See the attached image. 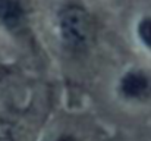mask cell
Wrapping results in <instances>:
<instances>
[{"mask_svg":"<svg viewBox=\"0 0 151 141\" xmlns=\"http://www.w3.org/2000/svg\"><path fill=\"white\" fill-rule=\"evenodd\" d=\"M116 97L126 104H144L151 100V69L145 66H129L114 81Z\"/></svg>","mask_w":151,"mask_h":141,"instance_id":"cell-3","label":"cell"},{"mask_svg":"<svg viewBox=\"0 0 151 141\" xmlns=\"http://www.w3.org/2000/svg\"><path fill=\"white\" fill-rule=\"evenodd\" d=\"M47 141H82V140L75 131L60 129V131H56L54 134H51Z\"/></svg>","mask_w":151,"mask_h":141,"instance_id":"cell-5","label":"cell"},{"mask_svg":"<svg viewBox=\"0 0 151 141\" xmlns=\"http://www.w3.org/2000/svg\"><path fill=\"white\" fill-rule=\"evenodd\" d=\"M57 44L69 54H84L96 41L99 19L87 0H59L51 16Z\"/></svg>","mask_w":151,"mask_h":141,"instance_id":"cell-1","label":"cell"},{"mask_svg":"<svg viewBox=\"0 0 151 141\" xmlns=\"http://www.w3.org/2000/svg\"><path fill=\"white\" fill-rule=\"evenodd\" d=\"M132 34L141 50L151 56V13H144L135 19Z\"/></svg>","mask_w":151,"mask_h":141,"instance_id":"cell-4","label":"cell"},{"mask_svg":"<svg viewBox=\"0 0 151 141\" xmlns=\"http://www.w3.org/2000/svg\"><path fill=\"white\" fill-rule=\"evenodd\" d=\"M37 24L35 0H0V34L15 43L34 37Z\"/></svg>","mask_w":151,"mask_h":141,"instance_id":"cell-2","label":"cell"}]
</instances>
